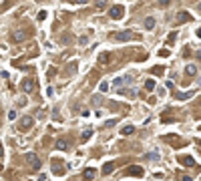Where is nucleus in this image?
Wrapping results in <instances>:
<instances>
[{"label":"nucleus","mask_w":201,"mask_h":181,"mask_svg":"<svg viewBox=\"0 0 201 181\" xmlns=\"http://www.w3.org/2000/svg\"><path fill=\"white\" fill-rule=\"evenodd\" d=\"M32 125H34V119L30 115H24V117L18 121V131L20 133H28V131L32 129Z\"/></svg>","instance_id":"obj_1"},{"label":"nucleus","mask_w":201,"mask_h":181,"mask_svg":"<svg viewBox=\"0 0 201 181\" xmlns=\"http://www.w3.org/2000/svg\"><path fill=\"white\" fill-rule=\"evenodd\" d=\"M24 161H26L28 165H30V169H40V159H38V155L32 153V151H28V153H24Z\"/></svg>","instance_id":"obj_2"},{"label":"nucleus","mask_w":201,"mask_h":181,"mask_svg":"<svg viewBox=\"0 0 201 181\" xmlns=\"http://www.w3.org/2000/svg\"><path fill=\"white\" fill-rule=\"evenodd\" d=\"M137 38V34L133 30H121V32L115 34V40H119V42H129V40H135Z\"/></svg>","instance_id":"obj_3"},{"label":"nucleus","mask_w":201,"mask_h":181,"mask_svg":"<svg viewBox=\"0 0 201 181\" xmlns=\"http://www.w3.org/2000/svg\"><path fill=\"white\" fill-rule=\"evenodd\" d=\"M109 16H111L113 20L123 18V16H125V8L121 6V4H115V6H111V8H109Z\"/></svg>","instance_id":"obj_4"},{"label":"nucleus","mask_w":201,"mask_h":181,"mask_svg":"<svg viewBox=\"0 0 201 181\" xmlns=\"http://www.w3.org/2000/svg\"><path fill=\"white\" fill-rule=\"evenodd\" d=\"M20 89H22V93L30 95L34 89H36V80H34V79H24L22 83H20Z\"/></svg>","instance_id":"obj_5"},{"label":"nucleus","mask_w":201,"mask_h":181,"mask_svg":"<svg viewBox=\"0 0 201 181\" xmlns=\"http://www.w3.org/2000/svg\"><path fill=\"white\" fill-rule=\"evenodd\" d=\"M125 175H133V177H143L145 175V169L141 167V165H129L125 169Z\"/></svg>","instance_id":"obj_6"},{"label":"nucleus","mask_w":201,"mask_h":181,"mask_svg":"<svg viewBox=\"0 0 201 181\" xmlns=\"http://www.w3.org/2000/svg\"><path fill=\"white\" fill-rule=\"evenodd\" d=\"M28 38V32L24 30V28H18V30H14L12 34H10V40L12 42H22V40Z\"/></svg>","instance_id":"obj_7"},{"label":"nucleus","mask_w":201,"mask_h":181,"mask_svg":"<svg viewBox=\"0 0 201 181\" xmlns=\"http://www.w3.org/2000/svg\"><path fill=\"white\" fill-rule=\"evenodd\" d=\"M193 20V16L187 12V10H181V12H177V16H175V22L177 24H183V22H191Z\"/></svg>","instance_id":"obj_8"},{"label":"nucleus","mask_w":201,"mask_h":181,"mask_svg":"<svg viewBox=\"0 0 201 181\" xmlns=\"http://www.w3.org/2000/svg\"><path fill=\"white\" fill-rule=\"evenodd\" d=\"M50 167H52V173H56V175H62V173H64V165H62V161L56 159V157L52 159Z\"/></svg>","instance_id":"obj_9"},{"label":"nucleus","mask_w":201,"mask_h":181,"mask_svg":"<svg viewBox=\"0 0 201 181\" xmlns=\"http://www.w3.org/2000/svg\"><path fill=\"white\" fill-rule=\"evenodd\" d=\"M179 163L183 165V167H195V159L191 157V155H181Z\"/></svg>","instance_id":"obj_10"},{"label":"nucleus","mask_w":201,"mask_h":181,"mask_svg":"<svg viewBox=\"0 0 201 181\" xmlns=\"http://www.w3.org/2000/svg\"><path fill=\"white\" fill-rule=\"evenodd\" d=\"M165 141H169L173 147H181V145L185 143V141L181 139V137H177V135H167V137H165ZM185 145H187V143H185Z\"/></svg>","instance_id":"obj_11"},{"label":"nucleus","mask_w":201,"mask_h":181,"mask_svg":"<svg viewBox=\"0 0 201 181\" xmlns=\"http://www.w3.org/2000/svg\"><path fill=\"white\" fill-rule=\"evenodd\" d=\"M94 173H97V171H94L93 167H87L85 171H82V179H85V181H93L94 179Z\"/></svg>","instance_id":"obj_12"},{"label":"nucleus","mask_w":201,"mask_h":181,"mask_svg":"<svg viewBox=\"0 0 201 181\" xmlns=\"http://www.w3.org/2000/svg\"><path fill=\"white\" fill-rule=\"evenodd\" d=\"M115 169H117V165H115L113 161H109V163H105V165H103V175H111Z\"/></svg>","instance_id":"obj_13"},{"label":"nucleus","mask_w":201,"mask_h":181,"mask_svg":"<svg viewBox=\"0 0 201 181\" xmlns=\"http://www.w3.org/2000/svg\"><path fill=\"white\" fill-rule=\"evenodd\" d=\"M68 147H70V145H68L67 139H58L56 141V149H58V151H68Z\"/></svg>","instance_id":"obj_14"},{"label":"nucleus","mask_w":201,"mask_h":181,"mask_svg":"<svg viewBox=\"0 0 201 181\" xmlns=\"http://www.w3.org/2000/svg\"><path fill=\"white\" fill-rule=\"evenodd\" d=\"M193 91H189V93H175V99L177 101H185V99H191V97H193Z\"/></svg>","instance_id":"obj_15"},{"label":"nucleus","mask_w":201,"mask_h":181,"mask_svg":"<svg viewBox=\"0 0 201 181\" xmlns=\"http://www.w3.org/2000/svg\"><path fill=\"white\" fill-rule=\"evenodd\" d=\"M111 59H113V56H111L109 53H103L99 56V62H100V65H111Z\"/></svg>","instance_id":"obj_16"},{"label":"nucleus","mask_w":201,"mask_h":181,"mask_svg":"<svg viewBox=\"0 0 201 181\" xmlns=\"http://www.w3.org/2000/svg\"><path fill=\"white\" fill-rule=\"evenodd\" d=\"M185 74H187V77H195V74H197V67H195V65H187V67H185Z\"/></svg>","instance_id":"obj_17"},{"label":"nucleus","mask_w":201,"mask_h":181,"mask_svg":"<svg viewBox=\"0 0 201 181\" xmlns=\"http://www.w3.org/2000/svg\"><path fill=\"white\" fill-rule=\"evenodd\" d=\"M121 133L125 135V137H129V135H133V133H135V127H133V125H127V127L121 129Z\"/></svg>","instance_id":"obj_18"},{"label":"nucleus","mask_w":201,"mask_h":181,"mask_svg":"<svg viewBox=\"0 0 201 181\" xmlns=\"http://www.w3.org/2000/svg\"><path fill=\"white\" fill-rule=\"evenodd\" d=\"M145 28H147V30H153V28H155V18H153V16L145 18Z\"/></svg>","instance_id":"obj_19"},{"label":"nucleus","mask_w":201,"mask_h":181,"mask_svg":"<svg viewBox=\"0 0 201 181\" xmlns=\"http://www.w3.org/2000/svg\"><path fill=\"white\" fill-rule=\"evenodd\" d=\"M93 137V129H87V131H82V135H80V141L85 143V141H88Z\"/></svg>","instance_id":"obj_20"},{"label":"nucleus","mask_w":201,"mask_h":181,"mask_svg":"<svg viewBox=\"0 0 201 181\" xmlns=\"http://www.w3.org/2000/svg\"><path fill=\"white\" fill-rule=\"evenodd\" d=\"M119 95H125V97H129V99H133L137 93H135V91H125V89H119Z\"/></svg>","instance_id":"obj_21"},{"label":"nucleus","mask_w":201,"mask_h":181,"mask_svg":"<svg viewBox=\"0 0 201 181\" xmlns=\"http://www.w3.org/2000/svg\"><path fill=\"white\" fill-rule=\"evenodd\" d=\"M105 6H107V0H94V8H99V10H103Z\"/></svg>","instance_id":"obj_22"},{"label":"nucleus","mask_w":201,"mask_h":181,"mask_svg":"<svg viewBox=\"0 0 201 181\" xmlns=\"http://www.w3.org/2000/svg\"><path fill=\"white\" fill-rule=\"evenodd\" d=\"M145 89H147V91H153V89H155V79L145 80Z\"/></svg>","instance_id":"obj_23"},{"label":"nucleus","mask_w":201,"mask_h":181,"mask_svg":"<svg viewBox=\"0 0 201 181\" xmlns=\"http://www.w3.org/2000/svg\"><path fill=\"white\" fill-rule=\"evenodd\" d=\"M159 157H161V155H159V151H151V153L147 155V159H151V161H157Z\"/></svg>","instance_id":"obj_24"},{"label":"nucleus","mask_w":201,"mask_h":181,"mask_svg":"<svg viewBox=\"0 0 201 181\" xmlns=\"http://www.w3.org/2000/svg\"><path fill=\"white\" fill-rule=\"evenodd\" d=\"M99 91H100V93H107V91H109V83H107V80H103V83L99 85Z\"/></svg>","instance_id":"obj_25"},{"label":"nucleus","mask_w":201,"mask_h":181,"mask_svg":"<svg viewBox=\"0 0 201 181\" xmlns=\"http://www.w3.org/2000/svg\"><path fill=\"white\" fill-rule=\"evenodd\" d=\"M171 0H157V8H167Z\"/></svg>","instance_id":"obj_26"},{"label":"nucleus","mask_w":201,"mask_h":181,"mask_svg":"<svg viewBox=\"0 0 201 181\" xmlns=\"http://www.w3.org/2000/svg\"><path fill=\"white\" fill-rule=\"evenodd\" d=\"M163 73H165V68H163V67H155L153 68V74H155V77H161Z\"/></svg>","instance_id":"obj_27"},{"label":"nucleus","mask_w":201,"mask_h":181,"mask_svg":"<svg viewBox=\"0 0 201 181\" xmlns=\"http://www.w3.org/2000/svg\"><path fill=\"white\" fill-rule=\"evenodd\" d=\"M175 38H177V32H171V34L167 36V44H173V42H175Z\"/></svg>","instance_id":"obj_28"},{"label":"nucleus","mask_w":201,"mask_h":181,"mask_svg":"<svg viewBox=\"0 0 201 181\" xmlns=\"http://www.w3.org/2000/svg\"><path fill=\"white\" fill-rule=\"evenodd\" d=\"M117 125V119H109V121H105V127H115Z\"/></svg>","instance_id":"obj_29"},{"label":"nucleus","mask_w":201,"mask_h":181,"mask_svg":"<svg viewBox=\"0 0 201 181\" xmlns=\"http://www.w3.org/2000/svg\"><path fill=\"white\" fill-rule=\"evenodd\" d=\"M123 85H125V79H121V77H119V79H115V87H123Z\"/></svg>","instance_id":"obj_30"},{"label":"nucleus","mask_w":201,"mask_h":181,"mask_svg":"<svg viewBox=\"0 0 201 181\" xmlns=\"http://www.w3.org/2000/svg\"><path fill=\"white\" fill-rule=\"evenodd\" d=\"M100 101H103V97H100V95H94L93 97V105H100Z\"/></svg>","instance_id":"obj_31"},{"label":"nucleus","mask_w":201,"mask_h":181,"mask_svg":"<svg viewBox=\"0 0 201 181\" xmlns=\"http://www.w3.org/2000/svg\"><path fill=\"white\" fill-rule=\"evenodd\" d=\"M46 10H40V12H38V16H36V18H38V20H44V18H46Z\"/></svg>","instance_id":"obj_32"},{"label":"nucleus","mask_w":201,"mask_h":181,"mask_svg":"<svg viewBox=\"0 0 201 181\" xmlns=\"http://www.w3.org/2000/svg\"><path fill=\"white\" fill-rule=\"evenodd\" d=\"M16 117H18V115H16V111H10V113H8V121H14Z\"/></svg>","instance_id":"obj_33"},{"label":"nucleus","mask_w":201,"mask_h":181,"mask_svg":"<svg viewBox=\"0 0 201 181\" xmlns=\"http://www.w3.org/2000/svg\"><path fill=\"white\" fill-rule=\"evenodd\" d=\"M159 56H163V59H165V56H169V50H167V48H163V50H159Z\"/></svg>","instance_id":"obj_34"},{"label":"nucleus","mask_w":201,"mask_h":181,"mask_svg":"<svg viewBox=\"0 0 201 181\" xmlns=\"http://www.w3.org/2000/svg\"><path fill=\"white\" fill-rule=\"evenodd\" d=\"M70 2H73V4H87L88 0H70Z\"/></svg>","instance_id":"obj_35"},{"label":"nucleus","mask_w":201,"mask_h":181,"mask_svg":"<svg viewBox=\"0 0 201 181\" xmlns=\"http://www.w3.org/2000/svg\"><path fill=\"white\" fill-rule=\"evenodd\" d=\"M179 181H193V177H189V175H183Z\"/></svg>","instance_id":"obj_36"},{"label":"nucleus","mask_w":201,"mask_h":181,"mask_svg":"<svg viewBox=\"0 0 201 181\" xmlns=\"http://www.w3.org/2000/svg\"><path fill=\"white\" fill-rule=\"evenodd\" d=\"M2 155H4V149H2V143H0V159H2Z\"/></svg>","instance_id":"obj_37"},{"label":"nucleus","mask_w":201,"mask_h":181,"mask_svg":"<svg viewBox=\"0 0 201 181\" xmlns=\"http://www.w3.org/2000/svg\"><path fill=\"white\" fill-rule=\"evenodd\" d=\"M197 36H199V38H201V28H199V30H197Z\"/></svg>","instance_id":"obj_38"},{"label":"nucleus","mask_w":201,"mask_h":181,"mask_svg":"<svg viewBox=\"0 0 201 181\" xmlns=\"http://www.w3.org/2000/svg\"><path fill=\"white\" fill-rule=\"evenodd\" d=\"M197 8H199V10H201V2H199V4H197Z\"/></svg>","instance_id":"obj_39"},{"label":"nucleus","mask_w":201,"mask_h":181,"mask_svg":"<svg viewBox=\"0 0 201 181\" xmlns=\"http://www.w3.org/2000/svg\"><path fill=\"white\" fill-rule=\"evenodd\" d=\"M0 171H2V165H0Z\"/></svg>","instance_id":"obj_40"},{"label":"nucleus","mask_w":201,"mask_h":181,"mask_svg":"<svg viewBox=\"0 0 201 181\" xmlns=\"http://www.w3.org/2000/svg\"><path fill=\"white\" fill-rule=\"evenodd\" d=\"M199 145H201V141H199Z\"/></svg>","instance_id":"obj_41"}]
</instances>
